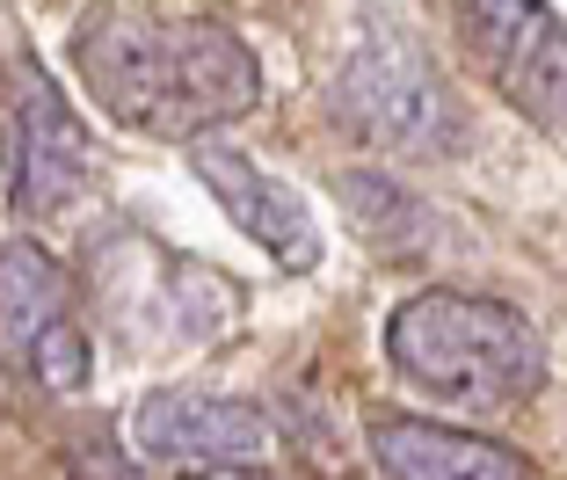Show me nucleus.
<instances>
[{
    "label": "nucleus",
    "instance_id": "3",
    "mask_svg": "<svg viewBox=\"0 0 567 480\" xmlns=\"http://www.w3.org/2000/svg\"><path fill=\"white\" fill-rule=\"evenodd\" d=\"M334 116L401 161H444L466 146V116L451 102L444 73L401 30H371L350 51V67L334 73Z\"/></svg>",
    "mask_w": 567,
    "mask_h": 480
},
{
    "label": "nucleus",
    "instance_id": "1",
    "mask_svg": "<svg viewBox=\"0 0 567 480\" xmlns=\"http://www.w3.org/2000/svg\"><path fill=\"white\" fill-rule=\"evenodd\" d=\"M81 88L153 139H204L212 124L255 110L262 73L255 51L212 16H153V8H102L73 37Z\"/></svg>",
    "mask_w": 567,
    "mask_h": 480
},
{
    "label": "nucleus",
    "instance_id": "10",
    "mask_svg": "<svg viewBox=\"0 0 567 480\" xmlns=\"http://www.w3.org/2000/svg\"><path fill=\"white\" fill-rule=\"evenodd\" d=\"M334 197L350 204V218L364 226V241H393V248H408V241H415V248H430V241H422V233H430V212H422L401 183L350 167V175H334Z\"/></svg>",
    "mask_w": 567,
    "mask_h": 480
},
{
    "label": "nucleus",
    "instance_id": "2",
    "mask_svg": "<svg viewBox=\"0 0 567 480\" xmlns=\"http://www.w3.org/2000/svg\"><path fill=\"white\" fill-rule=\"evenodd\" d=\"M385 357L415 394L451 408H509L546 386V343L538 328L481 292H415L385 320Z\"/></svg>",
    "mask_w": 567,
    "mask_h": 480
},
{
    "label": "nucleus",
    "instance_id": "7",
    "mask_svg": "<svg viewBox=\"0 0 567 480\" xmlns=\"http://www.w3.org/2000/svg\"><path fill=\"white\" fill-rule=\"evenodd\" d=\"M197 183L226 204V218H234L248 241H262L277 269H313L320 263V226H313V212H306V197L291 183H277L269 167H255L248 153L197 146Z\"/></svg>",
    "mask_w": 567,
    "mask_h": 480
},
{
    "label": "nucleus",
    "instance_id": "8",
    "mask_svg": "<svg viewBox=\"0 0 567 480\" xmlns=\"http://www.w3.org/2000/svg\"><path fill=\"white\" fill-rule=\"evenodd\" d=\"M371 459H379L385 480H532L509 445L444 430V422H422V415H379L371 422Z\"/></svg>",
    "mask_w": 567,
    "mask_h": 480
},
{
    "label": "nucleus",
    "instance_id": "9",
    "mask_svg": "<svg viewBox=\"0 0 567 480\" xmlns=\"http://www.w3.org/2000/svg\"><path fill=\"white\" fill-rule=\"evenodd\" d=\"M59 298H66V284L44 263V248L37 241H8V357H22L51 320H66Z\"/></svg>",
    "mask_w": 567,
    "mask_h": 480
},
{
    "label": "nucleus",
    "instance_id": "12",
    "mask_svg": "<svg viewBox=\"0 0 567 480\" xmlns=\"http://www.w3.org/2000/svg\"><path fill=\"white\" fill-rule=\"evenodd\" d=\"M183 480H284V473H269V466L240 459V466H197V473H183Z\"/></svg>",
    "mask_w": 567,
    "mask_h": 480
},
{
    "label": "nucleus",
    "instance_id": "6",
    "mask_svg": "<svg viewBox=\"0 0 567 480\" xmlns=\"http://www.w3.org/2000/svg\"><path fill=\"white\" fill-rule=\"evenodd\" d=\"M132 445L138 459L153 466H240L269 451V422L248 408V400L226 394H189V386H167V394H146L132 408Z\"/></svg>",
    "mask_w": 567,
    "mask_h": 480
},
{
    "label": "nucleus",
    "instance_id": "4",
    "mask_svg": "<svg viewBox=\"0 0 567 480\" xmlns=\"http://www.w3.org/2000/svg\"><path fill=\"white\" fill-rule=\"evenodd\" d=\"M466 44L532 124L567 132V22L546 0H451Z\"/></svg>",
    "mask_w": 567,
    "mask_h": 480
},
{
    "label": "nucleus",
    "instance_id": "5",
    "mask_svg": "<svg viewBox=\"0 0 567 480\" xmlns=\"http://www.w3.org/2000/svg\"><path fill=\"white\" fill-rule=\"evenodd\" d=\"M81 183H87V139L73 124L66 95L30 59H16L8 67V204L44 218Z\"/></svg>",
    "mask_w": 567,
    "mask_h": 480
},
{
    "label": "nucleus",
    "instance_id": "11",
    "mask_svg": "<svg viewBox=\"0 0 567 480\" xmlns=\"http://www.w3.org/2000/svg\"><path fill=\"white\" fill-rule=\"evenodd\" d=\"M22 365H30L51 394H81L87 386V335L73 328V320H51V328L22 349Z\"/></svg>",
    "mask_w": 567,
    "mask_h": 480
}]
</instances>
